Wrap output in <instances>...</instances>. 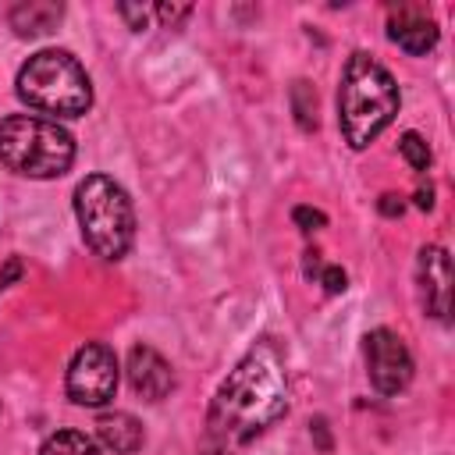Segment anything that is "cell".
Segmentation results:
<instances>
[{"label": "cell", "instance_id": "cell-19", "mask_svg": "<svg viewBox=\"0 0 455 455\" xmlns=\"http://www.w3.org/2000/svg\"><path fill=\"white\" fill-rule=\"evenodd\" d=\"M117 11H121V18L135 28V32H142L146 28V21H149V11L146 7H135V4H117Z\"/></svg>", "mask_w": 455, "mask_h": 455}, {"label": "cell", "instance_id": "cell-17", "mask_svg": "<svg viewBox=\"0 0 455 455\" xmlns=\"http://www.w3.org/2000/svg\"><path fill=\"white\" fill-rule=\"evenodd\" d=\"M291 220H295L302 231H320V228L327 224V217H323L320 210H313V206H295V210H291Z\"/></svg>", "mask_w": 455, "mask_h": 455}, {"label": "cell", "instance_id": "cell-8", "mask_svg": "<svg viewBox=\"0 0 455 455\" xmlns=\"http://www.w3.org/2000/svg\"><path fill=\"white\" fill-rule=\"evenodd\" d=\"M416 281H419V302H423L427 316L448 320V313H451V259L441 245L419 249Z\"/></svg>", "mask_w": 455, "mask_h": 455}, {"label": "cell", "instance_id": "cell-15", "mask_svg": "<svg viewBox=\"0 0 455 455\" xmlns=\"http://www.w3.org/2000/svg\"><path fill=\"white\" fill-rule=\"evenodd\" d=\"M291 100H295V110H299V124H302V128H313L316 121L309 117V110H316V100H313L309 85H306V82H295V92H291Z\"/></svg>", "mask_w": 455, "mask_h": 455}, {"label": "cell", "instance_id": "cell-21", "mask_svg": "<svg viewBox=\"0 0 455 455\" xmlns=\"http://www.w3.org/2000/svg\"><path fill=\"white\" fill-rule=\"evenodd\" d=\"M416 206H419V210H430V206H434V188H430V185H419V188H416Z\"/></svg>", "mask_w": 455, "mask_h": 455}, {"label": "cell", "instance_id": "cell-7", "mask_svg": "<svg viewBox=\"0 0 455 455\" xmlns=\"http://www.w3.org/2000/svg\"><path fill=\"white\" fill-rule=\"evenodd\" d=\"M366 373H370V384L380 395H398V391L409 387L412 355H409L405 341L395 331L377 327V331L366 334Z\"/></svg>", "mask_w": 455, "mask_h": 455}, {"label": "cell", "instance_id": "cell-4", "mask_svg": "<svg viewBox=\"0 0 455 455\" xmlns=\"http://www.w3.org/2000/svg\"><path fill=\"white\" fill-rule=\"evenodd\" d=\"M75 160V139L68 128L32 114H11L0 121V164L21 178H60Z\"/></svg>", "mask_w": 455, "mask_h": 455}, {"label": "cell", "instance_id": "cell-16", "mask_svg": "<svg viewBox=\"0 0 455 455\" xmlns=\"http://www.w3.org/2000/svg\"><path fill=\"white\" fill-rule=\"evenodd\" d=\"M153 14H156L167 28H178V25L192 14V7H188V4H156V7H153Z\"/></svg>", "mask_w": 455, "mask_h": 455}, {"label": "cell", "instance_id": "cell-20", "mask_svg": "<svg viewBox=\"0 0 455 455\" xmlns=\"http://www.w3.org/2000/svg\"><path fill=\"white\" fill-rule=\"evenodd\" d=\"M377 206H380V213H384V217H402V210H405V203H402L398 196H391V192H387V196H380V203H377Z\"/></svg>", "mask_w": 455, "mask_h": 455}, {"label": "cell", "instance_id": "cell-3", "mask_svg": "<svg viewBox=\"0 0 455 455\" xmlns=\"http://www.w3.org/2000/svg\"><path fill=\"white\" fill-rule=\"evenodd\" d=\"M75 217L85 245L103 259H121L135 242V210L128 192L107 178L89 174L75 188Z\"/></svg>", "mask_w": 455, "mask_h": 455}, {"label": "cell", "instance_id": "cell-5", "mask_svg": "<svg viewBox=\"0 0 455 455\" xmlns=\"http://www.w3.org/2000/svg\"><path fill=\"white\" fill-rule=\"evenodd\" d=\"M18 96L46 114L78 117L92 103V82L68 50H39L18 71Z\"/></svg>", "mask_w": 455, "mask_h": 455}, {"label": "cell", "instance_id": "cell-1", "mask_svg": "<svg viewBox=\"0 0 455 455\" xmlns=\"http://www.w3.org/2000/svg\"><path fill=\"white\" fill-rule=\"evenodd\" d=\"M284 409H288V380L281 359L270 345H259L217 387L206 412V437L220 451H231L238 444H249L270 423H277Z\"/></svg>", "mask_w": 455, "mask_h": 455}, {"label": "cell", "instance_id": "cell-14", "mask_svg": "<svg viewBox=\"0 0 455 455\" xmlns=\"http://www.w3.org/2000/svg\"><path fill=\"white\" fill-rule=\"evenodd\" d=\"M398 149H402V156L409 160V167H412V171H427V167H430V146H427V139H423V135L405 132V135L398 139Z\"/></svg>", "mask_w": 455, "mask_h": 455}, {"label": "cell", "instance_id": "cell-9", "mask_svg": "<svg viewBox=\"0 0 455 455\" xmlns=\"http://www.w3.org/2000/svg\"><path fill=\"white\" fill-rule=\"evenodd\" d=\"M387 39L398 50L419 57L437 46V21L423 4H398L387 14Z\"/></svg>", "mask_w": 455, "mask_h": 455}, {"label": "cell", "instance_id": "cell-11", "mask_svg": "<svg viewBox=\"0 0 455 455\" xmlns=\"http://www.w3.org/2000/svg\"><path fill=\"white\" fill-rule=\"evenodd\" d=\"M96 434H100V441H103L110 451H117V455H135V451L142 448V441H146L142 423H139L132 412H103V416L96 419Z\"/></svg>", "mask_w": 455, "mask_h": 455}, {"label": "cell", "instance_id": "cell-12", "mask_svg": "<svg viewBox=\"0 0 455 455\" xmlns=\"http://www.w3.org/2000/svg\"><path fill=\"white\" fill-rule=\"evenodd\" d=\"M60 14H64V7L53 4V0H25V4L11 7V28L25 39H36V36L53 32Z\"/></svg>", "mask_w": 455, "mask_h": 455}, {"label": "cell", "instance_id": "cell-6", "mask_svg": "<svg viewBox=\"0 0 455 455\" xmlns=\"http://www.w3.org/2000/svg\"><path fill=\"white\" fill-rule=\"evenodd\" d=\"M117 391V355L103 341H85L68 366V398L75 405H107Z\"/></svg>", "mask_w": 455, "mask_h": 455}, {"label": "cell", "instance_id": "cell-10", "mask_svg": "<svg viewBox=\"0 0 455 455\" xmlns=\"http://www.w3.org/2000/svg\"><path fill=\"white\" fill-rule=\"evenodd\" d=\"M128 384L135 387V395H142L149 402H160L174 387V370L156 348L135 345L128 352Z\"/></svg>", "mask_w": 455, "mask_h": 455}, {"label": "cell", "instance_id": "cell-13", "mask_svg": "<svg viewBox=\"0 0 455 455\" xmlns=\"http://www.w3.org/2000/svg\"><path fill=\"white\" fill-rule=\"evenodd\" d=\"M39 455H100V448L82 430H57V434H50L43 441Z\"/></svg>", "mask_w": 455, "mask_h": 455}, {"label": "cell", "instance_id": "cell-22", "mask_svg": "<svg viewBox=\"0 0 455 455\" xmlns=\"http://www.w3.org/2000/svg\"><path fill=\"white\" fill-rule=\"evenodd\" d=\"M320 270H323V267H320V252L309 249V252H306V277H320Z\"/></svg>", "mask_w": 455, "mask_h": 455}, {"label": "cell", "instance_id": "cell-18", "mask_svg": "<svg viewBox=\"0 0 455 455\" xmlns=\"http://www.w3.org/2000/svg\"><path fill=\"white\" fill-rule=\"evenodd\" d=\"M316 281L323 284V291H327V295H341V291L348 288V277H345V270H341V267H323Z\"/></svg>", "mask_w": 455, "mask_h": 455}, {"label": "cell", "instance_id": "cell-2", "mask_svg": "<svg viewBox=\"0 0 455 455\" xmlns=\"http://www.w3.org/2000/svg\"><path fill=\"white\" fill-rule=\"evenodd\" d=\"M398 114V85L384 64L355 50L338 85V124L352 149H366Z\"/></svg>", "mask_w": 455, "mask_h": 455}]
</instances>
